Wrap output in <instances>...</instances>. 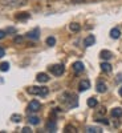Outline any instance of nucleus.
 <instances>
[{
	"label": "nucleus",
	"instance_id": "nucleus-1",
	"mask_svg": "<svg viewBox=\"0 0 122 133\" xmlns=\"http://www.w3.org/2000/svg\"><path fill=\"white\" fill-rule=\"evenodd\" d=\"M28 93H31V95H39V96H47L48 93H49V91H48V88H45V87H31V88H28Z\"/></svg>",
	"mask_w": 122,
	"mask_h": 133
},
{
	"label": "nucleus",
	"instance_id": "nucleus-2",
	"mask_svg": "<svg viewBox=\"0 0 122 133\" xmlns=\"http://www.w3.org/2000/svg\"><path fill=\"white\" fill-rule=\"evenodd\" d=\"M49 69H51V72H52L54 76H61V75L64 73V71H65V66L61 65V64H56V65H52Z\"/></svg>",
	"mask_w": 122,
	"mask_h": 133
},
{
	"label": "nucleus",
	"instance_id": "nucleus-3",
	"mask_svg": "<svg viewBox=\"0 0 122 133\" xmlns=\"http://www.w3.org/2000/svg\"><path fill=\"white\" fill-rule=\"evenodd\" d=\"M2 3L9 7H19V5H24L25 0H2Z\"/></svg>",
	"mask_w": 122,
	"mask_h": 133
},
{
	"label": "nucleus",
	"instance_id": "nucleus-4",
	"mask_svg": "<svg viewBox=\"0 0 122 133\" xmlns=\"http://www.w3.org/2000/svg\"><path fill=\"white\" fill-rule=\"evenodd\" d=\"M41 108V104L37 101V100H32L28 105V112H37V110Z\"/></svg>",
	"mask_w": 122,
	"mask_h": 133
},
{
	"label": "nucleus",
	"instance_id": "nucleus-5",
	"mask_svg": "<svg viewBox=\"0 0 122 133\" xmlns=\"http://www.w3.org/2000/svg\"><path fill=\"white\" fill-rule=\"evenodd\" d=\"M27 37H28V39H32V40H39V37H40V31L36 28V29L28 32V33H27Z\"/></svg>",
	"mask_w": 122,
	"mask_h": 133
},
{
	"label": "nucleus",
	"instance_id": "nucleus-6",
	"mask_svg": "<svg viewBox=\"0 0 122 133\" xmlns=\"http://www.w3.org/2000/svg\"><path fill=\"white\" fill-rule=\"evenodd\" d=\"M89 88H90V81H89V80H81V83H80V85H78L80 92L88 91Z\"/></svg>",
	"mask_w": 122,
	"mask_h": 133
},
{
	"label": "nucleus",
	"instance_id": "nucleus-7",
	"mask_svg": "<svg viewBox=\"0 0 122 133\" xmlns=\"http://www.w3.org/2000/svg\"><path fill=\"white\" fill-rule=\"evenodd\" d=\"M94 43H96V37H94L93 35H89L88 37H85L84 45H85V47H92V45H94Z\"/></svg>",
	"mask_w": 122,
	"mask_h": 133
},
{
	"label": "nucleus",
	"instance_id": "nucleus-8",
	"mask_svg": "<svg viewBox=\"0 0 122 133\" xmlns=\"http://www.w3.org/2000/svg\"><path fill=\"white\" fill-rule=\"evenodd\" d=\"M96 89H97V92H98V93H105V92L107 91V87H106V84H105V83L98 81V83H97V87H96Z\"/></svg>",
	"mask_w": 122,
	"mask_h": 133
},
{
	"label": "nucleus",
	"instance_id": "nucleus-9",
	"mask_svg": "<svg viewBox=\"0 0 122 133\" xmlns=\"http://www.w3.org/2000/svg\"><path fill=\"white\" fill-rule=\"evenodd\" d=\"M36 80H37L39 83H48V81H49V76H48L47 73H39V75L36 76Z\"/></svg>",
	"mask_w": 122,
	"mask_h": 133
},
{
	"label": "nucleus",
	"instance_id": "nucleus-10",
	"mask_svg": "<svg viewBox=\"0 0 122 133\" xmlns=\"http://www.w3.org/2000/svg\"><path fill=\"white\" fill-rule=\"evenodd\" d=\"M112 52L110 51H106V49H104V51H101V53H99V57L101 59H104V60H110L112 59Z\"/></svg>",
	"mask_w": 122,
	"mask_h": 133
},
{
	"label": "nucleus",
	"instance_id": "nucleus-11",
	"mask_svg": "<svg viewBox=\"0 0 122 133\" xmlns=\"http://www.w3.org/2000/svg\"><path fill=\"white\" fill-rule=\"evenodd\" d=\"M84 69H85V66H84V64L81 61H76L73 64V71L74 72H82Z\"/></svg>",
	"mask_w": 122,
	"mask_h": 133
},
{
	"label": "nucleus",
	"instance_id": "nucleus-12",
	"mask_svg": "<svg viewBox=\"0 0 122 133\" xmlns=\"http://www.w3.org/2000/svg\"><path fill=\"white\" fill-rule=\"evenodd\" d=\"M45 128H47L48 132H54V130H56V128H57V125H56V123H54L53 120H49L48 123H47V127Z\"/></svg>",
	"mask_w": 122,
	"mask_h": 133
},
{
	"label": "nucleus",
	"instance_id": "nucleus-13",
	"mask_svg": "<svg viewBox=\"0 0 122 133\" xmlns=\"http://www.w3.org/2000/svg\"><path fill=\"white\" fill-rule=\"evenodd\" d=\"M99 66H101L102 72H106V73H110V72H112V65H110L109 63H106V61H105V63H102Z\"/></svg>",
	"mask_w": 122,
	"mask_h": 133
},
{
	"label": "nucleus",
	"instance_id": "nucleus-14",
	"mask_svg": "<svg viewBox=\"0 0 122 133\" xmlns=\"http://www.w3.org/2000/svg\"><path fill=\"white\" fill-rule=\"evenodd\" d=\"M121 36V31L118 28H113L112 31H110V37L112 39H118Z\"/></svg>",
	"mask_w": 122,
	"mask_h": 133
},
{
	"label": "nucleus",
	"instance_id": "nucleus-15",
	"mask_svg": "<svg viewBox=\"0 0 122 133\" xmlns=\"http://www.w3.org/2000/svg\"><path fill=\"white\" fill-rule=\"evenodd\" d=\"M28 121H29V124H32V125H39L40 124V118L37 116H29Z\"/></svg>",
	"mask_w": 122,
	"mask_h": 133
},
{
	"label": "nucleus",
	"instance_id": "nucleus-16",
	"mask_svg": "<svg viewBox=\"0 0 122 133\" xmlns=\"http://www.w3.org/2000/svg\"><path fill=\"white\" fill-rule=\"evenodd\" d=\"M110 115H112L113 117H121L122 116V109L121 108H114V109H112Z\"/></svg>",
	"mask_w": 122,
	"mask_h": 133
},
{
	"label": "nucleus",
	"instance_id": "nucleus-17",
	"mask_svg": "<svg viewBox=\"0 0 122 133\" xmlns=\"http://www.w3.org/2000/svg\"><path fill=\"white\" fill-rule=\"evenodd\" d=\"M86 132L88 133H101L102 129L101 128H96V127H88L86 128Z\"/></svg>",
	"mask_w": 122,
	"mask_h": 133
},
{
	"label": "nucleus",
	"instance_id": "nucleus-18",
	"mask_svg": "<svg viewBox=\"0 0 122 133\" xmlns=\"http://www.w3.org/2000/svg\"><path fill=\"white\" fill-rule=\"evenodd\" d=\"M97 100L94 98V97H89L88 98V105H89L90 108H94V107H97Z\"/></svg>",
	"mask_w": 122,
	"mask_h": 133
},
{
	"label": "nucleus",
	"instance_id": "nucleus-19",
	"mask_svg": "<svg viewBox=\"0 0 122 133\" xmlns=\"http://www.w3.org/2000/svg\"><path fill=\"white\" fill-rule=\"evenodd\" d=\"M69 28H70V31H72V32H78V31L81 29V27H80V24H78V23H72V24L69 25Z\"/></svg>",
	"mask_w": 122,
	"mask_h": 133
},
{
	"label": "nucleus",
	"instance_id": "nucleus-20",
	"mask_svg": "<svg viewBox=\"0 0 122 133\" xmlns=\"http://www.w3.org/2000/svg\"><path fill=\"white\" fill-rule=\"evenodd\" d=\"M54 44H56V39H54L53 36H49V37L47 39V45H49V47H53Z\"/></svg>",
	"mask_w": 122,
	"mask_h": 133
},
{
	"label": "nucleus",
	"instance_id": "nucleus-21",
	"mask_svg": "<svg viewBox=\"0 0 122 133\" xmlns=\"http://www.w3.org/2000/svg\"><path fill=\"white\" fill-rule=\"evenodd\" d=\"M11 120H12L13 123H20L21 121V115H12L11 116Z\"/></svg>",
	"mask_w": 122,
	"mask_h": 133
},
{
	"label": "nucleus",
	"instance_id": "nucleus-22",
	"mask_svg": "<svg viewBox=\"0 0 122 133\" xmlns=\"http://www.w3.org/2000/svg\"><path fill=\"white\" fill-rule=\"evenodd\" d=\"M8 69H9V64L8 63H2V64H0V71L7 72Z\"/></svg>",
	"mask_w": 122,
	"mask_h": 133
},
{
	"label": "nucleus",
	"instance_id": "nucleus-23",
	"mask_svg": "<svg viewBox=\"0 0 122 133\" xmlns=\"http://www.w3.org/2000/svg\"><path fill=\"white\" fill-rule=\"evenodd\" d=\"M28 17H29V15H28L27 12H23L21 15H17V16H16V19H19V20H23V19H28Z\"/></svg>",
	"mask_w": 122,
	"mask_h": 133
},
{
	"label": "nucleus",
	"instance_id": "nucleus-24",
	"mask_svg": "<svg viewBox=\"0 0 122 133\" xmlns=\"http://www.w3.org/2000/svg\"><path fill=\"white\" fill-rule=\"evenodd\" d=\"M65 132H76V128L72 125H68V127H65Z\"/></svg>",
	"mask_w": 122,
	"mask_h": 133
},
{
	"label": "nucleus",
	"instance_id": "nucleus-25",
	"mask_svg": "<svg viewBox=\"0 0 122 133\" xmlns=\"http://www.w3.org/2000/svg\"><path fill=\"white\" fill-rule=\"evenodd\" d=\"M15 43H16V44L23 43V36H16V37H15Z\"/></svg>",
	"mask_w": 122,
	"mask_h": 133
},
{
	"label": "nucleus",
	"instance_id": "nucleus-26",
	"mask_svg": "<svg viewBox=\"0 0 122 133\" xmlns=\"http://www.w3.org/2000/svg\"><path fill=\"white\" fill-rule=\"evenodd\" d=\"M23 133H31L32 130H31V128H28V127H25V128H23V130H21Z\"/></svg>",
	"mask_w": 122,
	"mask_h": 133
},
{
	"label": "nucleus",
	"instance_id": "nucleus-27",
	"mask_svg": "<svg viewBox=\"0 0 122 133\" xmlns=\"http://www.w3.org/2000/svg\"><path fill=\"white\" fill-rule=\"evenodd\" d=\"M97 121H101V123H102V124H105V125H107V124H109V121H107L106 118H101V120H97Z\"/></svg>",
	"mask_w": 122,
	"mask_h": 133
},
{
	"label": "nucleus",
	"instance_id": "nucleus-28",
	"mask_svg": "<svg viewBox=\"0 0 122 133\" xmlns=\"http://www.w3.org/2000/svg\"><path fill=\"white\" fill-rule=\"evenodd\" d=\"M4 55H5V51H4V48H2V47H0V57H3Z\"/></svg>",
	"mask_w": 122,
	"mask_h": 133
},
{
	"label": "nucleus",
	"instance_id": "nucleus-29",
	"mask_svg": "<svg viewBox=\"0 0 122 133\" xmlns=\"http://www.w3.org/2000/svg\"><path fill=\"white\" fill-rule=\"evenodd\" d=\"M4 37H5V32L4 31H0V40L4 39Z\"/></svg>",
	"mask_w": 122,
	"mask_h": 133
},
{
	"label": "nucleus",
	"instance_id": "nucleus-30",
	"mask_svg": "<svg viewBox=\"0 0 122 133\" xmlns=\"http://www.w3.org/2000/svg\"><path fill=\"white\" fill-rule=\"evenodd\" d=\"M105 113H106L105 108H101V110H98V115H105Z\"/></svg>",
	"mask_w": 122,
	"mask_h": 133
},
{
	"label": "nucleus",
	"instance_id": "nucleus-31",
	"mask_svg": "<svg viewBox=\"0 0 122 133\" xmlns=\"http://www.w3.org/2000/svg\"><path fill=\"white\" fill-rule=\"evenodd\" d=\"M85 0H72V3H82Z\"/></svg>",
	"mask_w": 122,
	"mask_h": 133
},
{
	"label": "nucleus",
	"instance_id": "nucleus-32",
	"mask_svg": "<svg viewBox=\"0 0 122 133\" xmlns=\"http://www.w3.org/2000/svg\"><path fill=\"white\" fill-rule=\"evenodd\" d=\"M117 81H122V75H118L117 76Z\"/></svg>",
	"mask_w": 122,
	"mask_h": 133
},
{
	"label": "nucleus",
	"instance_id": "nucleus-33",
	"mask_svg": "<svg viewBox=\"0 0 122 133\" xmlns=\"http://www.w3.org/2000/svg\"><path fill=\"white\" fill-rule=\"evenodd\" d=\"M118 93H119V96H122V87L119 88V91H118Z\"/></svg>",
	"mask_w": 122,
	"mask_h": 133
}]
</instances>
